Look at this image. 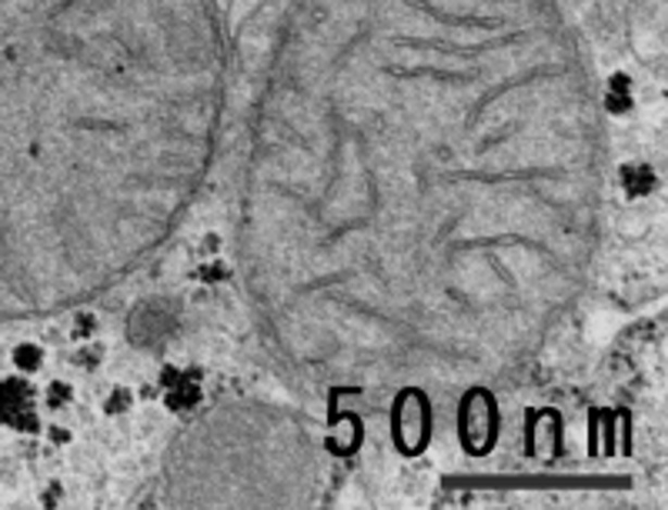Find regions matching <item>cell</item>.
Returning <instances> with one entry per match:
<instances>
[{"label": "cell", "instance_id": "3", "mask_svg": "<svg viewBox=\"0 0 668 510\" xmlns=\"http://www.w3.org/2000/svg\"><path fill=\"white\" fill-rule=\"evenodd\" d=\"M0 421H8L17 431H34L37 413H34V391L21 381L0 384Z\"/></svg>", "mask_w": 668, "mask_h": 510}, {"label": "cell", "instance_id": "13", "mask_svg": "<svg viewBox=\"0 0 668 510\" xmlns=\"http://www.w3.org/2000/svg\"><path fill=\"white\" fill-rule=\"evenodd\" d=\"M94 328H98V323H94V317H91V314H80V317L74 320V334H77V337L91 334Z\"/></svg>", "mask_w": 668, "mask_h": 510}, {"label": "cell", "instance_id": "2", "mask_svg": "<svg viewBox=\"0 0 668 510\" xmlns=\"http://www.w3.org/2000/svg\"><path fill=\"white\" fill-rule=\"evenodd\" d=\"M458 437L475 457H484L499 441V404L488 391H468L458 407Z\"/></svg>", "mask_w": 668, "mask_h": 510}, {"label": "cell", "instance_id": "8", "mask_svg": "<svg viewBox=\"0 0 668 510\" xmlns=\"http://www.w3.org/2000/svg\"><path fill=\"white\" fill-rule=\"evenodd\" d=\"M612 114H629L632 111V84L626 74H615L608 84V98H605Z\"/></svg>", "mask_w": 668, "mask_h": 510}, {"label": "cell", "instance_id": "4", "mask_svg": "<svg viewBox=\"0 0 668 510\" xmlns=\"http://www.w3.org/2000/svg\"><path fill=\"white\" fill-rule=\"evenodd\" d=\"M562 447V417L555 410L528 413V454L552 460Z\"/></svg>", "mask_w": 668, "mask_h": 510}, {"label": "cell", "instance_id": "5", "mask_svg": "<svg viewBox=\"0 0 668 510\" xmlns=\"http://www.w3.org/2000/svg\"><path fill=\"white\" fill-rule=\"evenodd\" d=\"M198 370H177V367H164L161 374V391H164V404L171 410H194L201 404V384H198Z\"/></svg>", "mask_w": 668, "mask_h": 510}, {"label": "cell", "instance_id": "1", "mask_svg": "<svg viewBox=\"0 0 668 510\" xmlns=\"http://www.w3.org/2000/svg\"><path fill=\"white\" fill-rule=\"evenodd\" d=\"M391 437L401 454H421L431 441V404L418 387L401 391L391 404Z\"/></svg>", "mask_w": 668, "mask_h": 510}, {"label": "cell", "instance_id": "9", "mask_svg": "<svg viewBox=\"0 0 668 510\" xmlns=\"http://www.w3.org/2000/svg\"><path fill=\"white\" fill-rule=\"evenodd\" d=\"M14 364H17V370H37L43 364V350L37 344H21L14 350Z\"/></svg>", "mask_w": 668, "mask_h": 510}, {"label": "cell", "instance_id": "6", "mask_svg": "<svg viewBox=\"0 0 668 510\" xmlns=\"http://www.w3.org/2000/svg\"><path fill=\"white\" fill-rule=\"evenodd\" d=\"M362 441H365V428H362L358 417L335 410V413H331V424H328V437H325L328 450L338 454V457H351L354 450L362 447Z\"/></svg>", "mask_w": 668, "mask_h": 510}, {"label": "cell", "instance_id": "12", "mask_svg": "<svg viewBox=\"0 0 668 510\" xmlns=\"http://www.w3.org/2000/svg\"><path fill=\"white\" fill-rule=\"evenodd\" d=\"M225 267H220L217 260H211V264H204L201 270H198V277H201V281H207V284H214V281H225Z\"/></svg>", "mask_w": 668, "mask_h": 510}, {"label": "cell", "instance_id": "14", "mask_svg": "<svg viewBox=\"0 0 668 510\" xmlns=\"http://www.w3.org/2000/svg\"><path fill=\"white\" fill-rule=\"evenodd\" d=\"M217 244H220V241H217V234H207V238H204V244H201V251H204V254H211V251H217Z\"/></svg>", "mask_w": 668, "mask_h": 510}, {"label": "cell", "instance_id": "10", "mask_svg": "<svg viewBox=\"0 0 668 510\" xmlns=\"http://www.w3.org/2000/svg\"><path fill=\"white\" fill-rule=\"evenodd\" d=\"M71 397H74V391L67 384H51L48 387V404L51 407H64V404H71Z\"/></svg>", "mask_w": 668, "mask_h": 510}, {"label": "cell", "instance_id": "7", "mask_svg": "<svg viewBox=\"0 0 668 510\" xmlns=\"http://www.w3.org/2000/svg\"><path fill=\"white\" fill-rule=\"evenodd\" d=\"M618 180H621V191H626L629 197H645V194L655 191V183H658L655 170L648 164H642V161H632V164L621 167Z\"/></svg>", "mask_w": 668, "mask_h": 510}, {"label": "cell", "instance_id": "11", "mask_svg": "<svg viewBox=\"0 0 668 510\" xmlns=\"http://www.w3.org/2000/svg\"><path fill=\"white\" fill-rule=\"evenodd\" d=\"M134 404V397H130V391H124V387H117L114 394H111V400H108V413H121V410H127Z\"/></svg>", "mask_w": 668, "mask_h": 510}]
</instances>
